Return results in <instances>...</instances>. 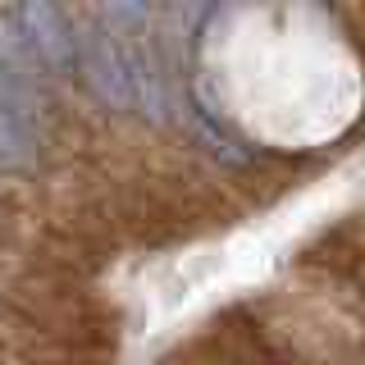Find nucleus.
<instances>
[{
    "label": "nucleus",
    "mask_w": 365,
    "mask_h": 365,
    "mask_svg": "<svg viewBox=\"0 0 365 365\" xmlns=\"http://www.w3.org/2000/svg\"><path fill=\"white\" fill-rule=\"evenodd\" d=\"M78 78L106 110L123 114L133 110V73H128V46L110 37L96 19L83 28V46H78Z\"/></svg>",
    "instance_id": "f257e3e1"
},
{
    "label": "nucleus",
    "mask_w": 365,
    "mask_h": 365,
    "mask_svg": "<svg viewBox=\"0 0 365 365\" xmlns=\"http://www.w3.org/2000/svg\"><path fill=\"white\" fill-rule=\"evenodd\" d=\"M23 32L32 41V55L46 73H73L78 68V46H83V28L64 14L60 5H46V0H32V5H19Z\"/></svg>",
    "instance_id": "f03ea898"
},
{
    "label": "nucleus",
    "mask_w": 365,
    "mask_h": 365,
    "mask_svg": "<svg viewBox=\"0 0 365 365\" xmlns=\"http://www.w3.org/2000/svg\"><path fill=\"white\" fill-rule=\"evenodd\" d=\"M123 46H128V73H133V106H137V114L151 119V123H169L174 96H169V73H165V64H160L155 46L146 37L123 41Z\"/></svg>",
    "instance_id": "7ed1b4c3"
},
{
    "label": "nucleus",
    "mask_w": 365,
    "mask_h": 365,
    "mask_svg": "<svg viewBox=\"0 0 365 365\" xmlns=\"http://www.w3.org/2000/svg\"><path fill=\"white\" fill-rule=\"evenodd\" d=\"M0 64H5V68H28V73L41 68L37 55H32L28 32H23L19 9H0Z\"/></svg>",
    "instance_id": "20e7f679"
}]
</instances>
